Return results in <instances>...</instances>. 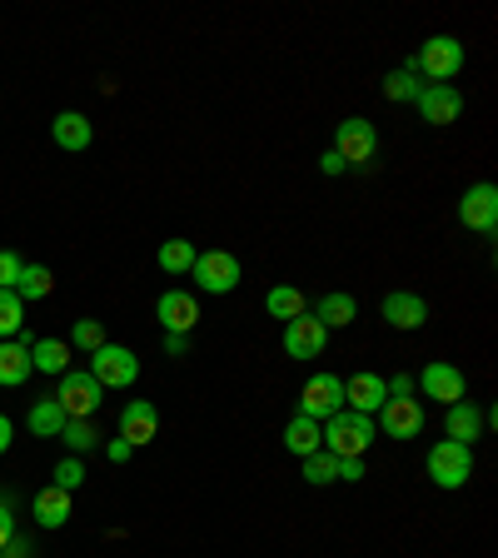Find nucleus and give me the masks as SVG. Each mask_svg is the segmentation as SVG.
<instances>
[{"mask_svg": "<svg viewBox=\"0 0 498 558\" xmlns=\"http://www.w3.org/2000/svg\"><path fill=\"white\" fill-rule=\"evenodd\" d=\"M190 274L204 295H229V289H239V260L229 250H200Z\"/></svg>", "mask_w": 498, "mask_h": 558, "instance_id": "423d86ee", "label": "nucleus"}, {"mask_svg": "<svg viewBox=\"0 0 498 558\" xmlns=\"http://www.w3.org/2000/svg\"><path fill=\"white\" fill-rule=\"evenodd\" d=\"M60 439H65V449L71 454H85V449H96L100 434L90 419H65V429H60Z\"/></svg>", "mask_w": 498, "mask_h": 558, "instance_id": "7c9ffc66", "label": "nucleus"}, {"mask_svg": "<svg viewBox=\"0 0 498 558\" xmlns=\"http://www.w3.org/2000/svg\"><path fill=\"white\" fill-rule=\"evenodd\" d=\"M484 429H488V409L469 405V399L449 405V414H444V434L459 439V444H469V449H474V439H484Z\"/></svg>", "mask_w": 498, "mask_h": 558, "instance_id": "f3484780", "label": "nucleus"}, {"mask_svg": "<svg viewBox=\"0 0 498 558\" xmlns=\"http://www.w3.org/2000/svg\"><path fill=\"white\" fill-rule=\"evenodd\" d=\"M320 434H324V449L334 454V459H364V449L374 444V419L369 414H354V409H339L334 419H324L320 424Z\"/></svg>", "mask_w": 498, "mask_h": 558, "instance_id": "f257e3e1", "label": "nucleus"}, {"mask_svg": "<svg viewBox=\"0 0 498 558\" xmlns=\"http://www.w3.org/2000/svg\"><path fill=\"white\" fill-rule=\"evenodd\" d=\"M21 255L15 250H0V289H15V280H21Z\"/></svg>", "mask_w": 498, "mask_h": 558, "instance_id": "f704fd0d", "label": "nucleus"}, {"mask_svg": "<svg viewBox=\"0 0 498 558\" xmlns=\"http://www.w3.org/2000/svg\"><path fill=\"white\" fill-rule=\"evenodd\" d=\"M105 454H110V463H130V454H135V449H130V444H125V439H120V434H115V439L105 444Z\"/></svg>", "mask_w": 498, "mask_h": 558, "instance_id": "ea45409f", "label": "nucleus"}, {"mask_svg": "<svg viewBox=\"0 0 498 558\" xmlns=\"http://www.w3.org/2000/svg\"><path fill=\"white\" fill-rule=\"evenodd\" d=\"M428 479L439 488H463L474 479V449L459 439H439L428 449Z\"/></svg>", "mask_w": 498, "mask_h": 558, "instance_id": "7ed1b4c3", "label": "nucleus"}, {"mask_svg": "<svg viewBox=\"0 0 498 558\" xmlns=\"http://www.w3.org/2000/svg\"><path fill=\"white\" fill-rule=\"evenodd\" d=\"M339 409H345V380H339V374H314V380L304 384V394H299V414L314 419V424L334 419Z\"/></svg>", "mask_w": 498, "mask_h": 558, "instance_id": "0eeeda50", "label": "nucleus"}, {"mask_svg": "<svg viewBox=\"0 0 498 558\" xmlns=\"http://www.w3.org/2000/svg\"><path fill=\"white\" fill-rule=\"evenodd\" d=\"M324 345H329V330H324L314 314H299V320L285 324V355L289 359H320Z\"/></svg>", "mask_w": 498, "mask_h": 558, "instance_id": "2eb2a0df", "label": "nucleus"}, {"mask_svg": "<svg viewBox=\"0 0 498 558\" xmlns=\"http://www.w3.org/2000/svg\"><path fill=\"white\" fill-rule=\"evenodd\" d=\"M384 394H389V399H414V374H394V380H384Z\"/></svg>", "mask_w": 498, "mask_h": 558, "instance_id": "c9c22d12", "label": "nucleus"}, {"mask_svg": "<svg viewBox=\"0 0 498 558\" xmlns=\"http://www.w3.org/2000/svg\"><path fill=\"white\" fill-rule=\"evenodd\" d=\"M25 324V299L15 289H0V339H15Z\"/></svg>", "mask_w": 498, "mask_h": 558, "instance_id": "c756f323", "label": "nucleus"}, {"mask_svg": "<svg viewBox=\"0 0 498 558\" xmlns=\"http://www.w3.org/2000/svg\"><path fill=\"white\" fill-rule=\"evenodd\" d=\"M424 424H428V414L419 399H384L379 419H374V429H384L389 439H419Z\"/></svg>", "mask_w": 498, "mask_h": 558, "instance_id": "9d476101", "label": "nucleus"}, {"mask_svg": "<svg viewBox=\"0 0 498 558\" xmlns=\"http://www.w3.org/2000/svg\"><path fill=\"white\" fill-rule=\"evenodd\" d=\"M409 65H414V75H424V85H453L463 75V65H469V50L453 36H434Z\"/></svg>", "mask_w": 498, "mask_h": 558, "instance_id": "f03ea898", "label": "nucleus"}, {"mask_svg": "<svg viewBox=\"0 0 498 558\" xmlns=\"http://www.w3.org/2000/svg\"><path fill=\"white\" fill-rule=\"evenodd\" d=\"M414 106H419V120H424V125H453V120L463 115L459 85H424Z\"/></svg>", "mask_w": 498, "mask_h": 558, "instance_id": "4468645a", "label": "nucleus"}, {"mask_svg": "<svg viewBox=\"0 0 498 558\" xmlns=\"http://www.w3.org/2000/svg\"><path fill=\"white\" fill-rule=\"evenodd\" d=\"M285 449H289V454H299V459L320 454V449H324L320 424H314V419H304V414H295V419L285 424Z\"/></svg>", "mask_w": 498, "mask_h": 558, "instance_id": "5701e85b", "label": "nucleus"}, {"mask_svg": "<svg viewBox=\"0 0 498 558\" xmlns=\"http://www.w3.org/2000/svg\"><path fill=\"white\" fill-rule=\"evenodd\" d=\"M90 374H96L100 389H130V384L140 380V359H135V349L105 339V345L90 355Z\"/></svg>", "mask_w": 498, "mask_h": 558, "instance_id": "39448f33", "label": "nucleus"}, {"mask_svg": "<svg viewBox=\"0 0 498 558\" xmlns=\"http://www.w3.org/2000/svg\"><path fill=\"white\" fill-rule=\"evenodd\" d=\"M165 355H175V359L190 355V334H165Z\"/></svg>", "mask_w": 498, "mask_h": 558, "instance_id": "58836bf2", "label": "nucleus"}, {"mask_svg": "<svg viewBox=\"0 0 498 558\" xmlns=\"http://www.w3.org/2000/svg\"><path fill=\"white\" fill-rule=\"evenodd\" d=\"M414 389H424L428 399H439L444 409L459 405L463 394H469V380H463V369L449 364V359H434V364H424V374L414 380Z\"/></svg>", "mask_w": 498, "mask_h": 558, "instance_id": "1a4fd4ad", "label": "nucleus"}, {"mask_svg": "<svg viewBox=\"0 0 498 558\" xmlns=\"http://www.w3.org/2000/svg\"><path fill=\"white\" fill-rule=\"evenodd\" d=\"M50 289H55V274H50L46 264H21V280H15V295H21L25 305H36V299H46Z\"/></svg>", "mask_w": 498, "mask_h": 558, "instance_id": "bb28decb", "label": "nucleus"}, {"mask_svg": "<svg viewBox=\"0 0 498 558\" xmlns=\"http://www.w3.org/2000/svg\"><path fill=\"white\" fill-rule=\"evenodd\" d=\"M50 135H55L60 150H85V145L96 140V131H90V120H85L80 110H60V115L50 120Z\"/></svg>", "mask_w": 498, "mask_h": 558, "instance_id": "aec40b11", "label": "nucleus"}, {"mask_svg": "<svg viewBox=\"0 0 498 558\" xmlns=\"http://www.w3.org/2000/svg\"><path fill=\"white\" fill-rule=\"evenodd\" d=\"M15 538V509H11V499H0V548Z\"/></svg>", "mask_w": 498, "mask_h": 558, "instance_id": "e433bc0d", "label": "nucleus"}, {"mask_svg": "<svg viewBox=\"0 0 498 558\" xmlns=\"http://www.w3.org/2000/svg\"><path fill=\"white\" fill-rule=\"evenodd\" d=\"M71 345H75V349H85V355H96V349L105 345V324H100V320H75Z\"/></svg>", "mask_w": 498, "mask_h": 558, "instance_id": "473e14b6", "label": "nucleus"}, {"mask_svg": "<svg viewBox=\"0 0 498 558\" xmlns=\"http://www.w3.org/2000/svg\"><path fill=\"white\" fill-rule=\"evenodd\" d=\"M60 429H65V409L55 405V394L36 399V405H30V434H40V439H60Z\"/></svg>", "mask_w": 498, "mask_h": 558, "instance_id": "a878e982", "label": "nucleus"}, {"mask_svg": "<svg viewBox=\"0 0 498 558\" xmlns=\"http://www.w3.org/2000/svg\"><path fill=\"white\" fill-rule=\"evenodd\" d=\"M30 509H36L40 529H60V523H71V494L50 484V488H40V494H36V504H30Z\"/></svg>", "mask_w": 498, "mask_h": 558, "instance_id": "4be33fe9", "label": "nucleus"}, {"mask_svg": "<svg viewBox=\"0 0 498 558\" xmlns=\"http://www.w3.org/2000/svg\"><path fill=\"white\" fill-rule=\"evenodd\" d=\"M384 100H394V106H403V100H419V90H424V80L414 75V65H403V71H389L384 75Z\"/></svg>", "mask_w": 498, "mask_h": 558, "instance_id": "cd10ccee", "label": "nucleus"}, {"mask_svg": "<svg viewBox=\"0 0 498 558\" xmlns=\"http://www.w3.org/2000/svg\"><path fill=\"white\" fill-rule=\"evenodd\" d=\"M314 320H320L324 330H349V324L359 320V299L345 295V289H334V295H324L320 305H314Z\"/></svg>", "mask_w": 498, "mask_h": 558, "instance_id": "412c9836", "label": "nucleus"}, {"mask_svg": "<svg viewBox=\"0 0 498 558\" xmlns=\"http://www.w3.org/2000/svg\"><path fill=\"white\" fill-rule=\"evenodd\" d=\"M154 320L165 324V334H190L200 324V299L190 289H165L160 305H154Z\"/></svg>", "mask_w": 498, "mask_h": 558, "instance_id": "ddd939ff", "label": "nucleus"}, {"mask_svg": "<svg viewBox=\"0 0 498 558\" xmlns=\"http://www.w3.org/2000/svg\"><path fill=\"white\" fill-rule=\"evenodd\" d=\"M384 399H389V394H384L379 374H354V380H345V409H354V414L374 419L384 409Z\"/></svg>", "mask_w": 498, "mask_h": 558, "instance_id": "a211bd4d", "label": "nucleus"}, {"mask_svg": "<svg viewBox=\"0 0 498 558\" xmlns=\"http://www.w3.org/2000/svg\"><path fill=\"white\" fill-rule=\"evenodd\" d=\"M459 220L469 230H478V235H494L498 230V190L494 185H469V190H463V200H459Z\"/></svg>", "mask_w": 498, "mask_h": 558, "instance_id": "9b49d317", "label": "nucleus"}, {"mask_svg": "<svg viewBox=\"0 0 498 558\" xmlns=\"http://www.w3.org/2000/svg\"><path fill=\"white\" fill-rule=\"evenodd\" d=\"M11 439H15V424H11V419H5V414H0V454L11 449Z\"/></svg>", "mask_w": 498, "mask_h": 558, "instance_id": "37998d69", "label": "nucleus"}, {"mask_svg": "<svg viewBox=\"0 0 498 558\" xmlns=\"http://www.w3.org/2000/svg\"><path fill=\"white\" fill-rule=\"evenodd\" d=\"M304 479H309V484H339V459H334L329 449L309 454V459H304Z\"/></svg>", "mask_w": 498, "mask_h": 558, "instance_id": "2f4dec72", "label": "nucleus"}, {"mask_svg": "<svg viewBox=\"0 0 498 558\" xmlns=\"http://www.w3.org/2000/svg\"><path fill=\"white\" fill-rule=\"evenodd\" d=\"M30 380V345L25 339H0V389Z\"/></svg>", "mask_w": 498, "mask_h": 558, "instance_id": "6ab92c4d", "label": "nucleus"}, {"mask_svg": "<svg viewBox=\"0 0 498 558\" xmlns=\"http://www.w3.org/2000/svg\"><path fill=\"white\" fill-rule=\"evenodd\" d=\"M374 150H379V131H374L364 115L339 120V131H334V154H339L345 165H364V160H374Z\"/></svg>", "mask_w": 498, "mask_h": 558, "instance_id": "6e6552de", "label": "nucleus"}, {"mask_svg": "<svg viewBox=\"0 0 498 558\" xmlns=\"http://www.w3.org/2000/svg\"><path fill=\"white\" fill-rule=\"evenodd\" d=\"M80 484H85V463H80V454H71V459H60V463H55V488L75 494Z\"/></svg>", "mask_w": 498, "mask_h": 558, "instance_id": "72a5a7b5", "label": "nucleus"}, {"mask_svg": "<svg viewBox=\"0 0 498 558\" xmlns=\"http://www.w3.org/2000/svg\"><path fill=\"white\" fill-rule=\"evenodd\" d=\"M339 479H345V484H359V479H364V459H339Z\"/></svg>", "mask_w": 498, "mask_h": 558, "instance_id": "4c0bfd02", "label": "nucleus"}, {"mask_svg": "<svg viewBox=\"0 0 498 558\" xmlns=\"http://www.w3.org/2000/svg\"><path fill=\"white\" fill-rule=\"evenodd\" d=\"M320 170H324V175H345L349 165H345V160H339L334 150H324V154H320Z\"/></svg>", "mask_w": 498, "mask_h": 558, "instance_id": "79ce46f5", "label": "nucleus"}, {"mask_svg": "<svg viewBox=\"0 0 498 558\" xmlns=\"http://www.w3.org/2000/svg\"><path fill=\"white\" fill-rule=\"evenodd\" d=\"M154 434H160V414H154L150 399H130V405L120 409V439L130 444V449H145Z\"/></svg>", "mask_w": 498, "mask_h": 558, "instance_id": "dca6fc26", "label": "nucleus"}, {"mask_svg": "<svg viewBox=\"0 0 498 558\" xmlns=\"http://www.w3.org/2000/svg\"><path fill=\"white\" fill-rule=\"evenodd\" d=\"M195 245L190 239H165V245H160V270L165 274H190L195 270Z\"/></svg>", "mask_w": 498, "mask_h": 558, "instance_id": "c85d7f7f", "label": "nucleus"}, {"mask_svg": "<svg viewBox=\"0 0 498 558\" xmlns=\"http://www.w3.org/2000/svg\"><path fill=\"white\" fill-rule=\"evenodd\" d=\"M0 558H36V554H30V544H25V538H21V534H15V538H11V544L0 548Z\"/></svg>", "mask_w": 498, "mask_h": 558, "instance_id": "a19ab883", "label": "nucleus"}, {"mask_svg": "<svg viewBox=\"0 0 498 558\" xmlns=\"http://www.w3.org/2000/svg\"><path fill=\"white\" fill-rule=\"evenodd\" d=\"M30 369L60 380V374L71 369V345H65V339H36V345H30Z\"/></svg>", "mask_w": 498, "mask_h": 558, "instance_id": "b1692460", "label": "nucleus"}, {"mask_svg": "<svg viewBox=\"0 0 498 558\" xmlns=\"http://www.w3.org/2000/svg\"><path fill=\"white\" fill-rule=\"evenodd\" d=\"M264 309H270V320H299V314H309V299L299 295L295 285H274L270 295H264Z\"/></svg>", "mask_w": 498, "mask_h": 558, "instance_id": "393cba45", "label": "nucleus"}, {"mask_svg": "<svg viewBox=\"0 0 498 558\" xmlns=\"http://www.w3.org/2000/svg\"><path fill=\"white\" fill-rule=\"evenodd\" d=\"M379 314H384V324L389 330H424L428 324V299L424 295H409V289H394V295H384L379 299Z\"/></svg>", "mask_w": 498, "mask_h": 558, "instance_id": "f8f14e48", "label": "nucleus"}, {"mask_svg": "<svg viewBox=\"0 0 498 558\" xmlns=\"http://www.w3.org/2000/svg\"><path fill=\"white\" fill-rule=\"evenodd\" d=\"M100 399H105V389L96 384L90 369H65V374H60L55 405L65 409V419H90L100 409Z\"/></svg>", "mask_w": 498, "mask_h": 558, "instance_id": "20e7f679", "label": "nucleus"}]
</instances>
